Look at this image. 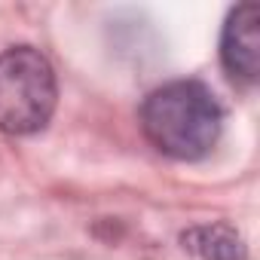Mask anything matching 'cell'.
Instances as JSON below:
<instances>
[{
	"label": "cell",
	"instance_id": "1",
	"mask_svg": "<svg viewBox=\"0 0 260 260\" xmlns=\"http://www.w3.org/2000/svg\"><path fill=\"white\" fill-rule=\"evenodd\" d=\"M141 128L159 153L193 162L214 150L223 128V110L205 83L175 80L144 98Z\"/></svg>",
	"mask_w": 260,
	"mask_h": 260
},
{
	"label": "cell",
	"instance_id": "2",
	"mask_svg": "<svg viewBox=\"0 0 260 260\" xmlns=\"http://www.w3.org/2000/svg\"><path fill=\"white\" fill-rule=\"evenodd\" d=\"M55 71L40 49L13 46L0 52V132H40L55 113Z\"/></svg>",
	"mask_w": 260,
	"mask_h": 260
},
{
	"label": "cell",
	"instance_id": "3",
	"mask_svg": "<svg viewBox=\"0 0 260 260\" xmlns=\"http://www.w3.org/2000/svg\"><path fill=\"white\" fill-rule=\"evenodd\" d=\"M220 64L223 71L251 86L260 77V7L239 4L230 10L220 31Z\"/></svg>",
	"mask_w": 260,
	"mask_h": 260
},
{
	"label": "cell",
	"instance_id": "4",
	"mask_svg": "<svg viewBox=\"0 0 260 260\" xmlns=\"http://www.w3.org/2000/svg\"><path fill=\"white\" fill-rule=\"evenodd\" d=\"M181 245L199 260H248V245L242 233L230 223H202L190 226L181 236Z\"/></svg>",
	"mask_w": 260,
	"mask_h": 260
}]
</instances>
